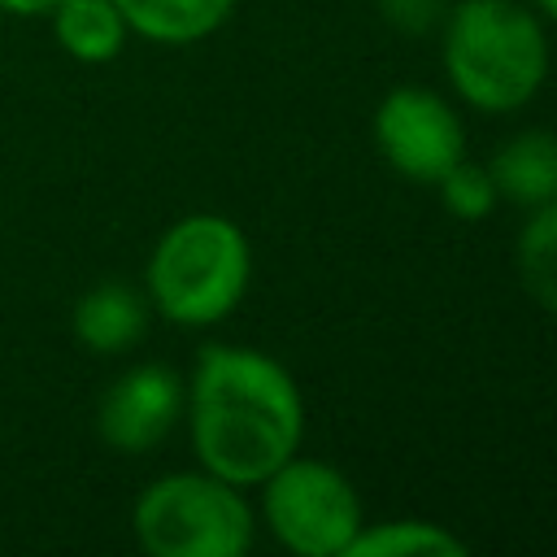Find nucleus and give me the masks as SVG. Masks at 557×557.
I'll list each match as a JSON object with an SVG mask.
<instances>
[{
    "mask_svg": "<svg viewBox=\"0 0 557 557\" xmlns=\"http://www.w3.org/2000/svg\"><path fill=\"white\" fill-rule=\"evenodd\" d=\"M187 409L200 466L235 487L270 479L287 457H296L305 435L296 379L274 357L239 344L200 348Z\"/></svg>",
    "mask_w": 557,
    "mask_h": 557,
    "instance_id": "f257e3e1",
    "label": "nucleus"
},
{
    "mask_svg": "<svg viewBox=\"0 0 557 557\" xmlns=\"http://www.w3.org/2000/svg\"><path fill=\"white\" fill-rule=\"evenodd\" d=\"M453 91L483 113L522 109L548 74V35L518 0H461L444 17Z\"/></svg>",
    "mask_w": 557,
    "mask_h": 557,
    "instance_id": "f03ea898",
    "label": "nucleus"
},
{
    "mask_svg": "<svg viewBox=\"0 0 557 557\" xmlns=\"http://www.w3.org/2000/svg\"><path fill=\"white\" fill-rule=\"evenodd\" d=\"M248 235L222 213L178 218L148 257V296L178 326L222 322L248 292Z\"/></svg>",
    "mask_w": 557,
    "mask_h": 557,
    "instance_id": "7ed1b4c3",
    "label": "nucleus"
},
{
    "mask_svg": "<svg viewBox=\"0 0 557 557\" xmlns=\"http://www.w3.org/2000/svg\"><path fill=\"white\" fill-rule=\"evenodd\" d=\"M135 535L152 557H239L252 544V509L218 474H165L135 500Z\"/></svg>",
    "mask_w": 557,
    "mask_h": 557,
    "instance_id": "20e7f679",
    "label": "nucleus"
},
{
    "mask_svg": "<svg viewBox=\"0 0 557 557\" xmlns=\"http://www.w3.org/2000/svg\"><path fill=\"white\" fill-rule=\"evenodd\" d=\"M261 513L270 535L296 557H344L366 522L352 483L313 457H287L261 479Z\"/></svg>",
    "mask_w": 557,
    "mask_h": 557,
    "instance_id": "39448f33",
    "label": "nucleus"
},
{
    "mask_svg": "<svg viewBox=\"0 0 557 557\" xmlns=\"http://www.w3.org/2000/svg\"><path fill=\"white\" fill-rule=\"evenodd\" d=\"M374 144L383 161L413 183H431L448 174L466 157L461 117L453 104L426 87H396L374 109Z\"/></svg>",
    "mask_w": 557,
    "mask_h": 557,
    "instance_id": "423d86ee",
    "label": "nucleus"
},
{
    "mask_svg": "<svg viewBox=\"0 0 557 557\" xmlns=\"http://www.w3.org/2000/svg\"><path fill=\"white\" fill-rule=\"evenodd\" d=\"M183 409V383L170 366H135L100 396V440L117 453H148L161 444Z\"/></svg>",
    "mask_w": 557,
    "mask_h": 557,
    "instance_id": "0eeeda50",
    "label": "nucleus"
},
{
    "mask_svg": "<svg viewBox=\"0 0 557 557\" xmlns=\"http://www.w3.org/2000/svg\"><path fill=\"white\" fill-rule=\"evenodd\" d=\"M496 196L518 205V209H535L557 200V135L553 131H522L509 144L496 148L492 165H487Z\"/></svg>",
    "mask_w": 557,
    "mask_h": 557,
    "instance_id": "6e6552de",
    "label": "nucleus"
},
{
    "mask_svg": "<svg viewBox=\"0 0 557 557\" xmlns=\"http://www.w3.org/2000/svg\"><path fill=\"white\" fill-rule=\"evenodd\" d=\"M148 326V305L126 283H100L74 305V335L91 352H126Z\"/></svg>",
    "mask_w": 557,
    "mask_h": 557,
    "instance_id": "1a4fd4ad",
    "label": "nucleus"
},
{
    "mask_svg": "<svg viewBox=\"0 0 557 557\" xmlns=\"http://www.w3.org/2000/svg\"><path fill=\"white\" fill-rule=\"evenodd\" d=\"M126 17V26L152 44H196L213 35L235 0H113Z\"/></svg>",
    "mask_w": 557,
    "mask_h": 557,
    "instance_id": "9d476101",
    "label": "nucleus"
},
{
    "mask_svg": "<svg viewBox=\"0 0 557 557\" xmlns=\"http://www.w3.org/2000/svg\"><path fill=\"white\" fill-rule=\"evenodd\" d=\"M52 35L74 61H109L126 44V17L113 0H61L52 13Z\"/></svg>",
    "mask_w": 557,
    "mask_h": 557,
    "instance_id": "9b49d317",
    "label": "nucleus"
},
{
    "mask_svg": "<svg viewBox=\"0 0 557 557\" xmlns=\"http://www.w3.org/2000/svg\"><path fill=\"white\" fill-rule=\"evenodd\" d=\"M466 553L470 544L461 535L422 518H396L379 527L361 522V531L344 548V557H466Z\"/></svg>",
    "mask_w": 557,
    "mask_h": 557,
    "instance_id": "f8f14e48",
    "label": "nucleus"
},
{
    "mask_svg": "<svg viewBox=\"0 0 557 557\" xmlns=\"http://www.w3.org/2000/svg\"><path fill=\"white\" fill-rule=\"evenodd\" d=\"M513 261H518V278L527 287V296L557 313V200L548 205H535L518 231V248H513Z\"/></svg>",
    "mask_w": 557,
    "mask_h": 557,
    "instance_id": "ddd939ff",
    "label": "nucleus"
},
{
    "mask_svg": "<svg viewBox=\"0 0 557 557\" xmlns=\"http://www.w3.org/2000/svg\"><path fill=\"white\" fill-rule=\"evenodd\" d=\"M435 191H440L444 209H448L453 218H461V222H483V218L496 209V200H500L492 174H487L483 165L466 161V157H461L448 174L435 178Z\"/></svg>",
    "mask_w": 557,
    "mask_h": 557,
    "instance_id": "4468645a",
    "label": "nucleus"
},
{
    "mask_svg": "<svg viewBox=\"0 0 557 557\" xmlns=\"http://www.w3.org/2000/svg\"><path fill=\"white\" fill-rule=\"evenodd\" d=\"M379 13H383L387 26H396L400 35H426V30L444 26L448 0H379Z\"/></svg>",
    "mask_w": 557,
    "mask_h": 557,
    "instance_id": "2eb2a0df",
    "label": "nucleus"
},
{
    "mask_svg": "<svg viewBox=\"0 0 557 557\" xmlns=\"http://www.w3.org/2000/svg\"><path fill=\"white\" fill-rule=\"evenodd\" d=\"M61 0H0L4 13H17V17H39V13H52Z\"/></svg>",
    "mask_w": 557,
    "mask_h": 557,
    "instance_id": "dca6fc26",
    "label": "nucleus"
},
{
    "mask_svg": "<svg viewBox=\"0 0 557 557\" xmlns=\"http://www.w3.org/2000/svg\"><path fill=\"white\" fill-rule=\"evenodd\" d=\"M535 4H540V13H544V17H553V22H557V0H535Z\"/></svg>",
    "mask_w": 557,
    "mask_h": 557,
    "instance_id": "f3484780",
    "label": "nucleus"
}]
</instances>
